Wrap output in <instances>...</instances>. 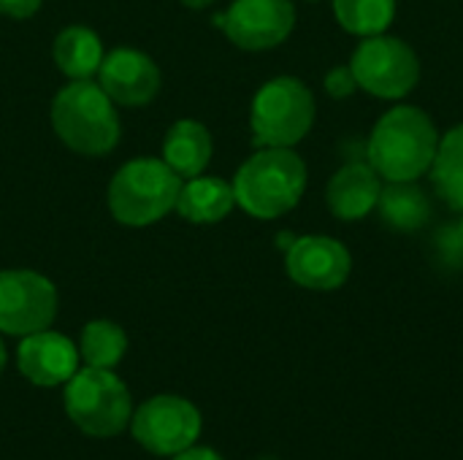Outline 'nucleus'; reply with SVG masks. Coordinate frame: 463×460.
Returning a JSON list of instances; mask_svg holds the SVG:
<instances>
[{
  "label": "nucleus",
  "mask_w": 463,
  "mask_h": 460,
  "mask_svg": "<svg viewBox=\"0 0 463 460\" xmlns=\"http://www.w3.org/2000/svg\"><path fill=\"white\" fill-rule=\"evenodd\" d=\"M377 211L388 228L415 233L431 220V201L418 182H388L380 192Z\"/></svg>",
  "instance_id": "a211bd4d"
},
{
  "label": "nucleus",
  "mask_w": 463,
  "mask_h": 460,
  "mask_svg": "<svg viewBox=\"0 0 463 460\" xmlns=\"http://www.w3.org/2000/svg\"><path fill=\"white\" fill-rule=\"evenodd\" d=\"M315 95L312 89L296 76H277L266 81L250 106V127L252 144L293 149L315 125Z\"/></svg>",
  "instance_id": "39448f33"
},
{
  "label": "nucleus",
  "mask_w": 463,
  "mask_h": 460,
  "mask_svg": "<svg viewBox=\"0 0 463 460\" xmlns=\"http://www.w3.org/2000/svg\"><path fill=\"white\" fill-rule=\"evenodd\" d=\"M98 84L117 106H146L157 98L163 76L146 52L136 46H117L103 57Z\"/></svg>",
  "instance_id": "f8f14e48"
},
{
  "label": "nucleus",
  "mask_w": 463,
  "mask_h": 460,
  "mask_svg": "<svg viewBox=\"0 0 463 460\" xmlns=\"http://www.w3.org/2000/svg\"><path fill=\"white\" fill-rule=\"evenodd\" d=\"M450 241H453L456 252H458V255H463V214H461V220H458V225L450 230Z\"/></svg>",
  "instance_id": "393cba45"
},
{
  "label": "nucleus",
  "mask_w": 463,
  "mask_h": 460,
  "mask_svg": "<svg viewBox=\"0 0 463 460\" xmlns=\"http://www.w3.org/2000/svg\"><path fill=\"white\" fill-rule=\"evenodd\" d=\"M309 3H315V0H309Z\"/></svg>",
  "instance_id": "c85d7f7f"
},
{
  "label": "nucleus",
  "mask_w": 463,
  "mask_h": 460,
  "mask_svg": "<svg viewBox=\"0 0 463 460\" xmlns=\"http://www.w3.org/2000/svg\"><path fill=\"white\" fill-rule=\"evenodd\" d=\"M201 412L193 401L160 393L146 399L133 409L130 418V434L133 439L152 455L174 458L182 450L193 447L201 437Z\"/></svg>",
  "instance_id": "6e6552de"
},
{
  "label": "nucleus",
  "mask_w": 463,
  "mask_h": 460,
  "mask_svg": "<svg viewBox=\"0 0 463 460\" xmlns=\"http://www.w3.org/2000/svg\"><path fill=\"white\" fill-rule=\"evenodd\" d=\"M236 209L233 184L220 176H193L182 182L176 211L182 220L193 225H214L222 222Z\"/></svg>",
  "instance_id": "dca6fc26"
},
{
  "label": "nucleus",
  "mask_w": 463,
  "mask_h": 460,
  "mask_svg": "<svg viewBox=\"0 0 463 460\" xmlns=\"http://www.w3.org/2000/svg\"><path fill=\"white\" fill-rule=\"evenodd\" d=\"M434 119L418 106H396L372 127L366 160L385 182H418L431 171L439 149Z\"/></svg>",
  "instance_id": "f257e3e1"
},
{
  "label": "nucleus",
  "mask_w": 463,
  "mask_h": 460,
  "mask_svg": "<svg viewBox=\"0 0 463 460\" xmlns=\"http://www.w3.org/2000/svg\"><path fill=\"white\" fill-rule=\"evenodd\" d=\"M260 460H274V458H260Z\"/></svg>",
  "instance_id": "cd10ccee"
},
{
  "label": "nucleus",
  "mask_w": 463,
  "mask_h": 460,
  "mask_svg": "<svg viewBox=\"0 0 463 460\" xmlns=\"http://www.w3.org/2000/svg\"><path fill=\"white\" fill-rule=\"evenodd\" d=\"M57 317V287L30 268L0 271V333L30 336L52 328Z\"/></svg>",
  "instance_id": "1a4fd4ad"
},
{
  "label": "nucleus",
  "mask_w": 463,
  "mask_h": 460,
  "mask_svg": "<svg viewBox=\"0 0 463 460\" xmlns=\"http://www.w3.org/2000/svg\"><path fill=\"white\" fill-rule=\"evenodd\" d=\"M285 271L304 290H339L353 271L350 249L331 236H298L285 249Z\"/></svg>",
  "instance_id": "9b49d317"
},
{
  "label": "nucleus",
  "mask_w": 463,
  "mask_h": 460,
  "mask_svg": "<svg viewBox=\"0 0 463 460\" xmlns=\"http://www.w3.org/2000/svg\"><path fill=\"white\" fill-rule=\"evenodd\" d=\"M54 62L60 73H65L71 81H84L98 76L100 62L106 57L103 41L98 33L87 24H71L57 33L54 46H52Z\"/></svg>",
  "instance_id": "f3484780"
},
{
  "label": "nucleus",
  "mask_w": 463,
  "mask_h": 460,
  "mask_svg": "<svg viewBox=\"0 0 463 460\" xmlns=\"http://www.w3.org/2000/svg\"><path fill=\"white\" fill-rule=\"evenodd\" d=\"M334 16L350 35H383L396 19V0H334Z\"/></svg>",
  "instance_id": "412c9836"
},
{
  "label": "nucleus",
  "mask_w": 463,
  "mask_h": 460,
  "mask_svg": "<svg viewBox=\"0 0 463 460\" xmlns=\"http://www.w3.org/2000/svg\"><path fill=\"white\" fill-rule=\"evenodd\" d=\"M79 347L68 336L49 328L22 336L16 347V369L35 388L65 385L79 371Z\"/></svg>",
  "instance_id": "ddd939ff"
},
{
  "label": "nucleus",
  "mask_w": 463,
  "mask_h": 460,
  "mask_svg": "<svg viewBox=\"0 0 463 460\" xmlns=\"http://www.w3.org/2000/svg\"><path fill=\"white\" fill-rule=\"evenodd\" d=\"M182 5H187V8H195V11H201V8H209L214 0H179Z\"/></svg>",
  "instance_id": "a878e982"
},
{
  "label": "nucleus",
  "mask_w": 463,
  "mask_h": 460,
  "mask_svg": "<svg viewBox=\"0 0 463 460\" xmlns=\"http://www.w3.org/2000/svg\"><path fill=\"white\" fill-rule=\"evenodd\" d=\"M5 363H8V352H5V344H3V333H0V374H3V369H5Z\"/></svg>",
  "instance_id": "bb28decb"
},
{
  "label": "nucleus",
  "mask_w": 463,
  "mask_h": 460,
  "mask_svg": "<svg viewBox=\"0 0 463 460\" xmlns=\"http://www.w3.org/2000/svg\"><path fill=\"white\" fill-rule=\"evenodd\" d=\"M214 141L206 125L195 119H179L163 138V163L184 182L201 176L212 163Z\"/></svg>",
  "instance_id": "2eb2a0df"
},
{
  "label": "nucleus",
  "mask_w": 463,
  "mask_h": 460,
  "mask_svg": "<svg viewBox=\"0 0 463 460\" xmlns=\"http://www.w3.org/2000/svg\"><path fill=\"white\" fill-rule=\"evenodd\" d=\"M326 92L331 95V98H336V100H345V98H350L355 89H358V81H355V73H353V68L350 65H336V68H331L328 73H326Z\"/></svg>",
  "instance_id": "4be33fe9"
},
{
  "label": "nucleus",
  "mask_w": 463,
  "mask_h": 460,
  "mask_svg": "<svg viewBox=\"0 0 463 460\" xmlns=\"http://www.w3.org/2000/svg\"><path fill=\"white\" fill-rule=\"evenodd\" d=\"M182 179L163 157H136L117 168L109 182L106 203L111 217L125 228H149L176 211Z\"/></svg>",
  "instance_id": "20e7f679"
},
{
  "label": "nucleus",
  "mask_w": 463,
  "mask_h": 460,
  "mask_svg": "<svg viewBox=\"0 0 463 460\" xmlns=\"http://www.w3.org/2000/svg\"><path fill=\"white\" fill-rule=\"evenodd\" d=\"M212 22L239 49L266 52L293 33L296 5L290 0H233L228 11L217 14Z\"/></svg>",
  "instance_id": "9d476101"
},
{
  "label": "nucleus",
  "mask_w": 463,
  "mask_h": 460,
  "mask_svg": "<svg viewBox=\"0 0 463 460\" xmlns=\"http://www.w3.org/2000/svg\"><path fill=\"white\" fill-rule=\"evenodd\" d=\"M350 68L358 87L383 100H402L420 81L418 52L407 41L385 33L364 38L350 57Z\"/></svg>",
  "instance_id": "0eeeda50"
},
{
  "label": "nucleus",
  "mask_w": 463,
  "mask_h": 460,
  "mask_svg": "<svg viewBox=\"0 0 463 460\" xmlns=\"http://www.w3.org/2000/svg\"><path fill=\"white\" fill-rule=\"evenodd\" d=\"M79 358L92 369H117L128 352V333L111 320H92L81 328Z\"/></svg>",
  "instance_id": "aec40b11"
},
{
  "label": "nucleus",
  "mask_w": 463,
  "mask_h": 460,
  "mask_svg": "<svg viewBox=\"0 0 463 460\" xmlns=\"http://www.w3.org/2000/svg\"><path fill=\"white\" fill-rule=\"evenodd\" d=\"M380 192H383V179L369 165V160L347 163L331 176L326 187V203L336 220L358 222L366 220L372 211H377Z\"/></svg>",
  "instance_id": "4468645a"
},
{
  "label": "nucleus",
  "mask_w": 463,
  "mask_h": 460,
  "mask_svg": "<svg viewBox=\"0 0 463 460\" xmlns=\"http://www.w3.org/2000/svg\"><path fill=\"white\" fill-rule=\"evenodd\" d=\"M65 415L71 423L95 439H111L130 426L133 399L114 369H79L65 382Z\"/></svg>",
  "instance_id": "423d86ee"
},
{
  "label": "nucleus",
  "mask_w": 463,
  "mask_h": 460,
  "mask_svg": "<svg viewBox=\"0 0 463 460\" xmlns=\"http://www.w3.org/2000/svg\"><path fill=\"white\" fill-rule=\"evenodd\" d=\"M43 0H0V14L11 19H30L38 14Z\"/></svg>",
  "instance_id": "5701e85b"
},
{
  "label": "nucleus",
  "mask_w": 463,
  "mask_h": 460,
  "mask_svg": "<svg viewBox=\"0 0 463 460\" xmlns=\"http://www.w3.org/2000/svg\"><path fill=\"white\" fill-rule=\"evenodd\" d=\"M236 206L255 220H277L298 206L307 190V163L293 149L263 146L233 176Z\"/></svg>",
  "instance_id": "f03ea898"
},
{
  "label": "nucleus",
  "mask_w": 463,
  "mask_h": 460,
  "mask_svg": "<svg viewBox=\"0 0 463 460\" xmlns=\"http://www.w3.org/2000/svg\"><path fill=\"white\" fill-rule=\"evenodd\" d=\"M52 127L76 155L103 157L119 144L117 103L92 79L65 84L52 100Z\"/></svg>",
  "instance_id": "7ed1b4c3"
},
{
  "label": "nucleus",
  "mask_w": 463,
  "mask_h": 460,
  "mask_svg": "<svg viewBox=\"0 0 463 460\" xmlns=\"http://www.w3.org/2000/svg\"><path fill=\"white\" fill-rule=\"evenodd\" d=\"M171 460H222V455H220L217 450H212V447H198V445H193V447L182 450L179 455H174Z\"/></svg>",
  "instance_id": "b1692460"
},
{
  "label": "nucleus",
  "mask_w": 463,
  "mask_h": 460,
  "mask_svg": "<svg viewBox=\"0 0 463 460\" xmlns=\"http://www.w3.org/2000/svg\"><path fill=\"white\" fill-rule=\"evenodd\" d=\"M429 174L439 198L463 214V125L450 127L439 138V149Z\"/></svg>",
  "instance_id": "6ab92c4d"
}]
</instances>
